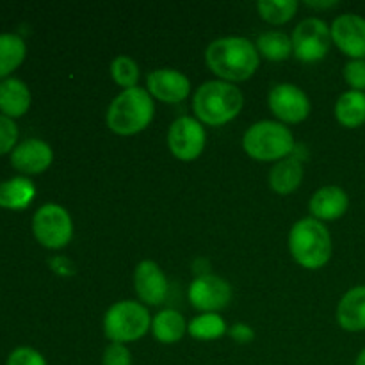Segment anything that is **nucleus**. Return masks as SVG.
I'll return each mask as SVG.
<instances>
[{
    "label": "nucleus",
    "mask_w": 365,
    "mask_h": 365,
    "mask_svg": "<svg viewBox=\"0 0 365 365\" xmlns=\"http://www.w3.org/2000/svg\"><path fill=\"white\" fill-rule=\"evenodd\" d=\"M189 302L203 314H216L223 310L232 299V287L217 274H200L189 285Z\"/></svg>",
    "instance_id": "9b49d317"
},
{
    "label": "nucleus",
    "mask_w": 365,
    "mask_h": 365,
    "mask_svg": "<svg viewBox=\"0 0 365 365\" xmlns=\"http://www.w3.org/2000/svg\"><path fill=\"white\" fill-rule=\"evenodd\" d=\"M152 328V317L145 305L132 299L114 303L103 316V331L110 342L139 341Z\"/></svg>",
    "instance_id": "423d86ee"
},
{
    "label": "nucleus",
    "mask_w": 365,
    "mask_h": 365,
    "mask_svg": "<svg viewBox=\"0 0 365 365\" xmlns=\"http://www.w3.org/2000/svg\"><path fill=\"white\" fill-rule=\"evenodd\" d=\"M267 103L280 123H302L310 114V100L303 89L291 82L277 84L269 91Z\"/></svg>",
    "instance_id": "9d476101"
},
{
    "label": "nucleus",
    "mask_w": 365,
    "mask_h": 365,
    "mask_svg": "<svg viewBox=\"0 0 365 365\" xmlns=\"http://www.w3.org/2000/svg\"><path fill=\"white\" fill-rule=\"evenodd\" d=\"M36 198V187L31 178L14 177L0 182V207L7 210L27 209Z\"/></svg>",
    "instance_id": "aec40b11"
},
{
    "label": "nucleus",
    "mask_w": 365,
    "mask_h": 365,
    "mask_svg": "<svg viewBox=\"0 0 365 365\" xmlns=\"http://www.w3.org/2000/svg\"><path fill=\"white\" fill-rule=\"evenodd\" d=\"M228 334H230V337L234 339L237 344H248V342H252L253 337H255V331H253L252 328L245 323L234 324V327L228 330Z\"/></svg>",
    "instance_id": "2f4dec72"
},
{
    "label": "nucleus",
    "mask_w": 365,
    "mask_h": 365,
    "mask_svg": "<svg viewBox=\"0 0 365 365\" xmlns=\"http://www.w3.org/2000/svg\"><path fill=\"white\" fill-rule=\"evenodd\" d=\"M307 6L309 7H314V9H328V7H335L337 6V2H334V0H331V2H314V0H309V2H307Z\"/></svg>",
    "instance_id": "473e14b6"
},
{
    "label": "nucleus",
    "mask_w": 365,
    "mask_h": 365,
    "mask_svg": "<svg viewBox=\"0 0 365 365\" xmlns=\"http://www.w3.org/2000/svg\"><path fill=\"white\" fill-rule=\"evenodd\" d=\"M146 91L152 98L164 103H178L191 93V82L182 71L171 68H159L146 77Z\"/></svg>",
    "instance_id": "ddd939ff"
},
{
    "label": "nucleus",
    "mask_w": 365,
    "mask_h": 365,
    "mask_svg": "<svg viewBox=\"0 0 365 365\" xmlns=\"http://www.w3.org/2000/svg\"><path fill=\"white\" fill-rule=\"evenodd\" d=\"M245 106L242 91L232 82H203L192 96V110L200 123L221 127L237 118Z\"/></svg>",
    "instance_id": "f03ea898"
},
{
    "label": "nucleus",
    "mask_w": 365,
    "mask_h": 365,
    "mask_svg": "<svg viewBox=\"0 0 365 365\" xmlns=\"http://www.w3.org/2000/svg\"><path fill=\"white\" fill-rule=\"evenodd\" d=\"M155 106L146 89L132 88L123 89L109 103L106 120L107 127L118 135H134L145 130L153 120Z\"/></svg>",
    "instance_id": "7ed1b4c3"
},
{
    "label": "nucleus",
    "mask_w": 365,
    "mask_h": 365,
    "mask_svg": "<svg viewBox=\"0 0 365 365\" xmlns=\"http://www.w3.org/2000/svg\"><path fill=\"white\" fill-rule=\"evenodd\" d=\"M102 365H132V353L127 344L110 342L102 355Z\"/></svg>",
    "instance_id": "7c9ffc66"
},
{
    "label": "nucleus",
    "mask_w": 365,
    "mask_h": 365,
    "mask_svg": "<svg viewBox=\"0 0 365 365\" xmlns=\"http://www.w3.org/2000/svg\"><path fill=\"white\" fill-rule=\"evenodd\" d=\"M31 102V89L24 81L9 77L0 82V113L4 116L11 118V120L21 118L24 114H27Z\"/></svg>",
    "instance_id": "a211bd4d"
},
{
    "label": "nucleus",
    "mask_w": 365,
    "mask_h": 365,
    "mask_svg": "<svg viewBox=\"0 0 365 365\" xmlns=\"http://www.w3.org/2000/svg\"><path fill=\"white\" fill-rule=\"evenodd\" d=\"M189 335L198 341H216L227 334V324L220 314H202L195 317L187 327Z\"/></svg>",
    "instance_id": "393cba45"
},
{
    "label": "nucleus",
    "mask_w": 365,
    "mask_h": 365,
    "mask_svg": "<svg viewBox=\"0 0 365 365\" xmlns=\"http://www.w3.org/2000/svg\"><path fill=\"white\" fill-rule=\"evenodd\" d=\"M32 234L45 248H64L73 237V221L70 212L57 203H45L32 217Z\"/></svg>",
    "instance_id": "0eeeda50"
},
{
    "label": "nucleus",
    "mask_w": 365,
    "mask_h": 365,
    "mask_svg": "<svg viewBox=\"0 0 365 365\" xmlns=\"http://www.w3.org/2000/svg\"><path fill=\"white\" fill-rule=\"evenodd\" d=\"M135 294L146 305H160L168 296V278L159 264L153 260H143L134 273Z\"/></svg>",
    "instance_id": "2eb2a0df"
},
{
    "label": "nucleus",
    "mask_w": 365,
    "mask_h": 365,
    "mask_svg": "<svg viewBox=\"0 0 365 365\" xmlns=\"http://www.w3.org/2000/svg\"><path fill=\"white\" fill-rule=\"evenodd\" d=\"M342 75L349 89L365 93V59H349Z\"/></svg>",
    "instance_id": "cd10ccee"
},
{
    "label": "nucleus",
    "mask_w": 365,
    "mask_h": 365,
    "mask_svg": "<svg viewBox=\"0 0 365 365\" xmlns=\"http://www.w3.org/2000/svg\"><path fill=\"white\" fill-rule=\"evenodd\" d=\"M6 365H48L46 364L45 356L39 351H36L34 348H27V346H21V348L13 349L7 356Z\"/></svg>",
    "instance_id": "c756f323"
},
{
    "label": "nucleus",
    "mask_w": 365,
    "mask_h": 365,
    "mask_svg": "<svg viewBox=\"0 0 365 365\" xmlns=\"http://www.w3.org/2000/svg\"><path fill=\"white\" fill-rule=\"evenodd\" d=\"M110 77L120 88L132 89L138 88L139 81V66L132 57L118 56L110 63Z\"/></svg>",
    "instance_id": "bb28decb"
},
{
    "label": "nucleus",
    "mask_w": 365,
    "mask_h": 365,
    "mask_svg": "<svg viewBox=\"0 0 365 365\" xmlns=\"http://www.w3.org/2000/svg\"><path fill=\"white\" fill-rule=\"evenodd\" d=\"M310 214L317 221L341 220L349 209V196L339 185H324L317 189L309 203Z\"/></svg>",
    "instance_id": "dca6fc26"
},
{
    "label": "nucleus",
    "mask_w": 365,
    "mask_h": 365,
    "mask_svg": "<svg viewBox=\"0 0 365 365\" xmlns=\"http://www.w3.org/2000/svg\"><path fill=\"white\" fill-rule=\"evenodd\" d=\"M294 135L280 121L264 120L253 123L242 135V148L252 159L278 163L294 150Z\"/></svg>",
    "instance_id": "39448f33"
},
{
    "label": "nucleus",
    "mask_w": 365,
    "mask_h": 365,
    "mask_svg": "<svg viewBox=\"0 0 365 365\" xmlns=\"http://www.w3.org/2000/svg\"><path fill=\"white\" fill-rule=\"evenodd\" d=\"M257 11L267 24L282 25L294 18L298 2L296 0H260L257 2Z\"/></svg>",
    "instance_id": "a878e982"
},
{
    "label": "nucleus",
    "mask_w": 365,
    "mask_h": 365,
    "mask_svg": "<svg viewBox=\"0 0 365 365\" xmlns=\"http://www.w3.org/2000/svg\"><path fill=\"white\" fill-rule=\"evenodd\" d=\"M292 50L303 63H316L328 53L331 45V32L321 18H305L292 31Z\"/></svg>",
    "instance_id": "6e6552de"
},
{
    "label": "nucleus",
    "mask_w": 365,
    "mask_h": 365,
    "mask_svg": "<svg viewBox=\"0 0 365 365\" xmlns=\"http://www.w3.org/2000/svg\"><path fill=\"white\" fill-rule=\"evenodd\" d=\"M289 250L292 259L305 269H321L331 259V235L324 223L314 217H303L289 232Z\"/></svg>",
    "instance_id": "20e7f679"
},
{
    "label": "nucleus",
    "mask_w": 365,
    "mask_h": 365,
    "mask_svg": "<svg viewBox=\"0 0 365 365\" xmlns=\"http://www.w3.org/2000/svg\"><path fill=\"white\" fill-rule=\"evenodd\" d=\"M339 327L349 334L365 331V285L349 289L337 305Z\"/></svg>",
    "instance_id": "f3484780"
},
{
    "label": "nucleus",
    "mask_w": 365,
    "mask_h": 365,
    "mask_svg": "<svg viewBox=\"0 0 365 365\" xmlns=\"http://www.w3.org/2000/svg\"><path fill=\"white\" fill-rule=\"evenodd\" d=\"M207 66L225 82H242L255 75L260 56L255 43L242 36L214 39L205 50Z\"/></svg>",
    "instance_id": "f257e3e1"
},
{
    "label": "nucleus",
    "mask_w": 365,
    "mask_h": 365,
    "mask_svg": "<svg viewBox=\"0 0 365 365\" xmlns=\"http://www.w3.org/2000/svg\"><path fill=\"white\" fill-rule=\"evenodd\" d=\"M331 43L351 59H365V18L355 13L341 14L330 27Z\"/></svg>",
    "instance_id": "f8f14e48"
},
{
    "label": "nucleus",
    "mask_w": 365,
    "mask_h": 365,
    "mask_svg": "<svg viewBox=\"0 0 365 365\" xmlns=\"http://www.w3.org/2000/svg\"><path fill=\"white\" fill-rule=\"evenodd\" d=\"M25 56H27V46L20 36L13 32L0 34V81L9 78V75L21 66Z\"/></svg>",
    "instance_id": "5701e85b"
},
{
    "label": "nucleus",
    "mask_w": 365,
    "mask_h": 365,
    "mask_svg": "<svg viewBox=\"0 0 365 365\" xmlns=\"http://www.w3.org/2000/svg\"><path fill=\"white\" fill-rule=\"evenodd\" d=\"M335 118L346 128H359L365 125V93L349 91L342 93L335 102Z\"/></svg>",
    "instance_id": "412c9836"
},
{
    "label": "nucleus",
    "mask_w": 365,
    "mask_h": 365,
    "mask_svg": "<svg viewBox=\"0 0 365 365\" xmlns=\"http://www.w3.org/2000/svg\"><path fill=\"white\" fill-rule=\"evenodd\" d=\"M53 150L41 139H25L11 152V164L24 175H39L50 168Z\"/></svg>",
    "instance_id": "4468645a"
},
{
    "label": "nucleus",
    "mask_w": 365,
    "mask_h": 365,
    "mask_svg": "<svg viewBox=\"0 0 365 365\" xmlns=\"http://www.w3.org/2000/svg\"><path fill=\"white\" fill-rule=\"evenodd\" d=\"M255 46L259 56L274 61V63L287 61L291 57V53H294V50H292V39L285 32L280 31L262 32L257 38Z\"/></svg>",
    "instance_id": "b1692460"
},
{
    "label": "nucleus",
    "mask_w": 365,
    "mask_h": 365,
    "mask_svg": "<svg viewBox=\"0 0 365 365\" xmlns=\"http://www.w3.org/2000/svg\"><path fill=\"white\" fill-rule=\"evenodd\" d=\"M18 145V127L14 120L0 114V155L13 152Z\"/></svg>",
    "instance_id": "c85d7f7f"
},
{
    "label": "nucleus",
    "mask_w": 365,
    "mask_h": 365,
    "mask_svg": "<svg viewBox=\"0 0 365 365\" xmlns=\"http://www.w3.org/2000/svg\"><path fill=\"white\" fill-rule=\"evenodd\" d=\"M355 365H365V348L362 349V351L359 353V356H356Z\"/></svg>",
    "instance_id": "72a5a7b5"
},
{
    "label": "nucleus",
    "mask_w": 365,
    "mask_h": 365,
    "mask_svg": "<svg viewBox=\"0 0 365 365\" xmlns=\"http://www.w3.org/2000/svg\"><path fill=\"white\" fill-rule=\"evenodd\" d=\"M187 327L180 312L166 309L153 317L150 330L160 344H175L187 334Z\"/></svg>",
    "instance_id": "4be33fe9"
},
{
    "label": "nucleus",
    "mask_w": 365,
    "mask_h": 365,
    "mask_svg": "<svg viewBox=\"0 0 365 365\" xmlns=\"http://www.w3.org/2000/svg\"><path fill=\"white\" fill-rule=\"evenodd\" d=\"M303 163L298 157H285L278 160L269 171V185L278 195H291L302 185Z\"/></svg>",
    "instance_id": "6ab92c4d"
},
{
    "label": "nucleus",
    "mask_w": 365,
    "mask_h": 365,
    "mask_svg": "<svg viewBox=\"0 0 365 365\" xmlns=\"http://www.w3.org/2000/svg\"><path fill=\"white\" fill-rule=\"evenodd\" d=\"M207 134L203 125L196 118L182 116L171 123L168 130V146L173 157L184 163L198 159L205 148Z\"/></svg>",
    "instance_id": "1a4fd4ad"
}]
</instances>
